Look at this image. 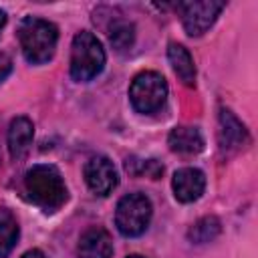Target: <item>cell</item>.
<instances>
[{"instance_id":"6da1fadb","label":"cell","mask_w":258,"mask_h":258,"mask_svg":"<svg viewBox=\"0 0 258 258\" xmlns=\"http://www.w3.org/2000/svg\"><path fill=\"white\" fill-rule=\"evenodd\" d=\"M24 191L32 204L44 212H56L67 202V185L54 165H32L24 175Z\"/></svg>"},{"instance_id":"7a4b0ae2","label":"cell","mask_w":258,"mask_h":258,"mask_svg":"<svg viewBox=\"0 0 258 258\" xmlns=\"http://www.w3.org/2000/svg\"><path fill=\"white\" fill-rule=\"evenodd\" d=\"M18 40H20L24 58L32 64H42V62H48L54 54V48L58 42V30L52 22L44 18L28 16L20 22Z\"/></svg>"},{"instance_id":"3957f363","label":"cell","mask_w":258,"mask_h":258,"mask_svg":"<svg viewBox=\"0 0 258 258\" xmlns=\"http://www.w3.org/2000/svg\"><path fill=\"white\" fill-rule=\"evenodd\" d=\"M105 67V48L101 40L89 32L81 30L75 34L71 44V77L79 83L95 79Z\"/></svg>"},{"instance_id":"277c9868","label":"cell","mask_w":258,"mask_h":258,"mask_svg":"<svg viewBox=\"0 0 258 258\" xmlns=\"http://www.w3.org/2000/svg\"><path fill=\"white\" fill-rule=\"evenodd\" d=\"M151 214H153V208L145 194H139V191L127 194L117 204L115 226L123 236L135 238L147 230V226L151 222Z\"/></svg>"},{"instance_id":"5b68a950","label":"cell","mask_w":258,"mask_h":258,"mask_svg":"<svg viewBox=\"0 0 258 258\" xmlns=\"http://www.w3.org/2000/svg\"><path fill=\"white\" fill-rule=\"evenodd\" d=\"M129 99L135 111L153 113L167 99V83L159 73L143 71L133 79L129 87Z\"/></svg>"},{"instance_id":"8992f818","label":"cell","mask_w":258,"mask_h":258,"mask_svg":"<svg viewBox=\"0 0 258 258\" xmlns=\"http://www.w3.org/2000/svg\"><path fill=\"white\" fill-rule=\"evenodd\" d=\"M181 8V22L189 36L204 34L218 18V14L224 10V2L214 0H200V2H183Z\"/></svg>"},{"instance_id":"52a82bcc","label":"cell","mask_w":258,"mask_h":258,"mask_svg":"<svg viewBox=\"0 0 258 258\" xmlns=\"http://www.w3.org/2000/svg\"><path fill=\"white\" fill-rule=\"evenodd\" d=\"M85 181L93 194L109 196L117 187L119 175H117V169L109 157L95 155L85 163Z\"/></svg>"},{"instance_id":"ba28073f","label":"cell","mask_w":258,"mask_h":258,"mask_svg":"<svg viewBox=\"0 0 258 258\" xmlns=\"http://www.w3.org/2000/svg\"><path fill=\"white\" fill-rule=\"evenodd\" d=\"M171 187H173V196L177 202H181V204L196 202L204 194L206 175L198 167H181L173 173Z\"/></svg>"},{"instance_id":"9c48e42d","label":"cell","mask_w":258,"mask_h":258,"mask_svg":"<svg viewBox=\"0 0 258 258\" xmlns=\"http://www.w3.org/2000/svg\"><path fill=\"white\" fill-rule=\"evenodd\" d=\"M113 256V240L105 228L93 226L89 228L77 246V258H111Z\"/></svg>"},{"instance_id":"30bf717a","label":"cell","mask_w":258,"mask_h":258,"mask_svg":"<svg viewBox=\"0 0 258 258\" xmlns=\"http://www.w3.org/2000/svg\"><path fill=\"white\" fill-rule=\"evenodd\" d=\"M220 145L222 149H240L248 143V131L244 127V123L230 111V109H222L220 111Z\"/></svg>"},{"instance_id":"8fae6325","label":"cell","mask_w":258,"mask_h":258,"mask_svg":"<svg viewBox=\"0 0 258 258\" xmlns=\"http://www.w3.org/2000/svg\"><path fill=\"white\" fill-rule=\"evenodd\" d=\"M32 137H34V125L28 117H16L10 121L8 127V151L12 159H22L30 145H32Z\"/></svg>"},{"instance_id":"7c38bea8","label":"cell","mask_w":258,"mask_h":258,"mask_svg":"<svg viewBox=\"0 0 258 258\" xmlns=\"http://www.w3.org/2000/svg\"><path fill=\"white\" fill-rule=\"evenodd\" d=\"M167 58H169L171 69L177 75V79L185 87H194L196 85V64H194V58L187 52V48L181 46V44H177V42H169V46H167Z\"/></svg>"},{"instance_id":"4fadbf2b","label":"cell","mask_w":258,"mask_h":258,"mask_svg":"<svg viewBox=\"0 0 258 258\" xmlns=\"http://www.w3.org/2000/svg\"><path fill=\"white\" fill-rule=\"evenodd\" d=\"M169 149L175 153H200L204 149V137L198 127H173L167 137Z\"/></svg>"},{"instance_id":"5bb4252c","label":"cell","mask_w":258,"mask_h":258,"mask_svg":"<svg viewBox=\"0 0 258 258\" xmlns=\"http://www.w3.org/2000/svg\"><path fill=\"white\" fill-rule=\"evenodd\" d=\"M18 222L14 214L6 208H0V258L8 256L18 240Z\"/></svg>"},{"instance_id":"9a60e30c","label":"cell","mask_w":258,"mask_h":258,"mask_svg":"<svg viewBox=\"0 0 258 258\" xmlns=\"http://www.w3.org/2000/svg\"><path fill=\"white\" fill-rule=\"evenodd\" d=\"M222 232V224L216 216H206V218H200L189 230H187V238L194 242V244H206V242H212L218 234Z\"/></svg>"},{"instance_id":"2e32d148","label":"cell","mask_w":258,"mask_h":258,"mask_svg":"<svg viewBox=\"0 0 258 258\" xmlns=\"http://www.w3.org/2000/svg\"><path fill=\"white\" fill-rule=\"evenodd\" d=\"M109 40L117 52L129 50L135 42V26L129 20H115L109 28Z\"/></svg>"},{"instance_id":"e0dca14e","label":"cell","mask_w":258,"mask_h":258,"mask_svg":"<svg viewBox=\"0 0 258 258\" xmlns=\"http://www.w3.org/2000/svg\"><path fill=\"white\" fill-rule=\"evenodd\" d=\"M125 169L129 171V173H133V175H149V177H153V179H157L161 173H163V165L161 163H157V159H127V163H125Z\"/></svg>"},{"instance_id":"ac0fdd59","label":"cell","mask_w":258,"mask_h":258,"mask_svg":"<svg viewBox=\"0 0 258 258\" xmlns=\"http://www.w3.org/2000/svg\"><path fill=\"white\" fill-rule=\"evenodd\" d=\"M12 71V60L8 54H0V81L6 79V75Z\"/></svg>"},{"instance_id":"d6986e66","label":"cell","mask_w":258,"mask_h":258,"mask_svg":"<svg viewBox=\"0 0 258 258\" xmlns=\"http://www.w3.org/2000/svg\"><path fill=\"white\" fill-rule=\"evenodd\" d=\"M20 258H46V254H44L42 250H28V252H24Z\"/></svg>"},{"instance_id":"ffe728a7","label":"cell","mask_w":258,"mask_h":258,"mask_svg":"<svg viewBox=\"0 0 258 258\" xmlns=\"http://www.w3.org/2000/svg\"><path fill=\"white\" fill-rule=\"evenodd\" d=\"M4 24H6V12H4V10H0V30L4 28Z\"/></svg>"},{"instance_id":"44dd1931","label":"cell","mask_w":258,"mask_h":258,"mask_svg":"<svg viewBox=\"0 0 258 258\" xmlns=\"http://www.w3.org/2000/svg\"><path fill=\"white\" fill-rule=\"evenodd\" d=\"M127 258H143V256H137V254H133V256H127Z\"/></svg>"}]
</instances>
